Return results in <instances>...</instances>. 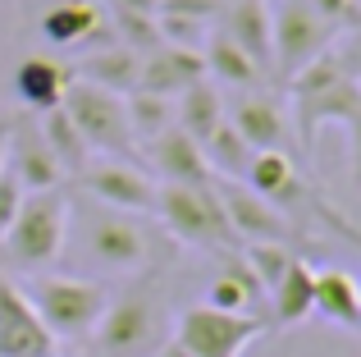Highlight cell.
Returning <instances> with one entry per match:
<instances>
[{"label": "cell", "instance_id": "cell-34", "mask_svg": "<svg viewBox=\"0 0 361 357\" xmlns=\"http://www.w3.org/2000/svg\"><path fill=\"white\" fill-rule=\"evenodd\" d=\"M5 143H9V119L0 115V170H5Z\"/></svg>", "mask_w": 361, "mask_h": 357}, {"label": "cell", "instance_id": "cell-23", "mask_svg": "<svg viewBox=\"0 0 361 357\" xmlns=\"http://www.w3.org/2000/svg\"><path fill=\"white\" fill-rule=\"evenodd\" d=\"M311 289H316V266L298 252V257L288 261V270L279 275V284L265 294V307H270V316H274L270 330L311 321Z\"/></svg>", "mask_w": 361, "mask_h": 357}, {"label": "cell", "instance_id": "cell-6", "mask_svg": "<svg viewBox=\"0 0 361 357\" xmlns=\"http://www.w3.org/2000/svg\"><path fill=\"white\" fill-rule=\"evenodd\" d=\"M156 224L169 243H183V248H202V252H238L229 220H224V206L211 188H178V183H160L156 188Z\"/></svg>", "mask_w": 361, "mask_h": 357}, {"label": "cell", "instance_id": "cell-33", "mask_svg": "<svg viewBox=\"0 0 361 357\" xmlns=\"http://www.w3.org/2000/svg\"><path fill=\"white\" fill-rule=\"evenodd\" d=\"M106 9H128V14H156L160 0H106Z\"/></svg>", "mask_w": 361, "mask_h": 357}, {"label": "cell", "instance_id": "cell-26", "mask_svg": "<svg viewBox=\"0 0 361 357\" xmlns=\"http://www.w3.org/2000/svg\"><path fill=\"white\" fill-rule=\"evenodd\" d=\"M202 60H206V78L211 83H224V87H238V92H256V87H265V73L252 64V55H243L238 46L229 42V37L215 28L211 32V42L202 46Z\"/></svg>", "mask_w": 361, "mask_h": 357}, {"label": "cell", "instance_id": "cell-17", "mask_svg": "<svg viewBox=\"0 0 361 357\" xmlns=\"http://www.w3.org/2000/svg\"><path fill=\"white\" fill-rule=\"evenodd\" d=\"M147 152H151L156 183H178V188H211L215 183V174H211V165H206L202 147H197L183 128L169 124L165 133H156L147 143Z\"/></svg>", "mask_w": 361, "mask_h": 357}, {"label": "cell", "instance_id": "cell-18", "mask_svg": "<svg viewBox=\"0 0 361 357\" xmlns=\"http://www.w3.org/2000/svg\"><path fill=\"white\" fill-rule=\"evenodd\" d=\"M197 78H206V60L202 51H183V46H165L147 51L137 60V87L133 92H151V97L174 101L183 87H192Z\"/></svg>", "mask_w": 361, "mask_h": 357}, {"label": "cell", "instance_id": "cell-12", "mask_svg": "<svg viewBox=\"0 0 361 357\" xmlns=\"http://www.w3.org/2000/svg\"><path fill=\"white\" fill-rule=\"evenodd\" d=\"M215 197L224 206V220H229L238 248L247 243H293L298 248V224L283 220L265 197H256L243 178H215Z\"/></svg>", "mask_w": 361, "mask_h": 357}, {"label": "cell", "instance_id": "cell-14", "mask_svg": "<svg viewBox=\"0 0 361 357\" xmlns=\"http://www.w3.org/2000/svg\"><path fill=\"white\" fill-rule=\"evenodd\" d=\"M55 334L42 325L32 298L0 270V357H55Z\"/></svg>", "mask_w": 361, "mask_h": 357}, {"label": "cell", "instance_id": "cell-27", "mask_svg": "<svg viewBox=\"0 0 361 357\" xmlns=\"http://www.w3.org/2000/svg\"><path fill=\"white\" fill-rule=\"evenodd\" d=\"M37 133L46 138V147H51V156L60 161V170L64 174H78L82 170V161H87V143L78 138V128H73V119L64 115V106H55V110H46L42 115V124H37Z\"/></svg>", "mask_w": 361, "mask_h": 357}, {"label": "cell", "instance_id": "cell-20", "mask_svg": "<svg viewBox=\"0 0 361 357\" xmlns=\"http://www.w3.org/2000/svg\"><path fill=\"white\" fill-rule=\"evenodd\" d=\"M220 32L252 55V64L270 78V0H229L220 5Z\"/></svg>", "mask_w": 361, "mask_h": 357}, {"label": "cell", "instance_id": "cell-15", "mask_svg": "<svg viewBox=\"0 0 361 357\" xmlns=\"http://www.w3.org/2000/svg\"><path fill=\"white\" fill-rule=\"evenodd\" d=\"M42 37L55 51H92V46L110 42L106 5L101 0H60L42 14Z\"/></svg>", "mask_w": 361, "mask_h": 357}, {"label": "cell", "instance_id": "cell-32", "mask_svg": "<svg viewBox=\"0 0 361 357\" xmlns=\"http://www.w3.org/2000/svg\"><path fill=\"white\" fill-rule=\"evenodd\" d=\"M320 18H325L334 32H353L357 28V0H307Z\"/></svg>", "mask_w": 361, "mask_h": 357}, {"label": "cell", "instance_id": "cell-19", "mask_svg": "<svg viewBox=\"0 0 361 357\" xmlns=\"http://www.w3.org/2000/svg\"><path fill=\"white\" fill-rule=\"evenodd\" d=\"M311 321L334 325L343 334H361V284L338 266L316 270V289H311Z\"/></svg>", "mask_w": 361, "mask_h": 357}, {"label": "cell", "instance_id": "cell-10", "mask_svg": "<svg viewBox=\"0 0 361 357\" xmlns=\"http://www.w3.org/2000/svg\"><path fill=\"white\" fill-rule=\"evenodd\" d=\"M64 115L73 119L78 138L87 143L92 156H123L133 161L137 156V143H133V128H128V115H123V97L106 87H92V83L73 78L64 87Z\"/></svg>", "mask_w": 361, "mask_h": 357}, {"label": "cell", "instance_id": "cell-4", "mask_svg": "<svg viewBox=\"0 0 361 357\" xmlns=\"http://www.w3.org/2000/svg\"><path fill=\"white\" fill-rule=\"evenodd\" d=\"M165 294H160V275L142 270L137 284H128L123 294H110L106 312H101L92 344L101 357H151L165 344Z\"/></svg>", "mask_w": 361, "mask_h": 357}, {"label": "cell", "instance_id": "cell-21", "mask_svg": "<svg viewBox=\"0 0 361 357\" xmlns=\"http://www.w3.org/2000/svg\"><path fill=\"white\" fill-rule=\"evenodd\" d=\"M73 83V69L51 55H27L14 69V97L23 101V115H46L64 101V87Z\"/></svg>", "mask_w": 361, "mask_h": 357}, {"label": "cell", "instance_id": "cell-3", "mask_svg": "<svg viewBox=\"0 0 361 357\" xmlns=\"http://www.w3.org/2000/svg\"><path fill=\"white\" fill-rule=\"evenodd\" d=\"M243 183L252 188L256 197H265L283 220H293V224L298 220H320V224H329L338 238L357 243V224L320 193L316 178L298 165V156H288V152H256L252 165H247V174H243Z\"/></svg>", "mask_w": 361, "mask_h": 357}, {"label": "cell", "instance_id": "cell-8", "mask_svg": "<svg viewBox=\"0 0 361 357\" xmlns=\"http://www.w3.org/2000/svg\"><path fill=\"white\" fill-rule=\"evenodd\" d=\"M338 32L307 5V0H270V78L288 83L298 69L334 51Z\"/></svg>", "mask_w": 361, "mask_h": 357}, {"label": "cell", "instance_id": "cell-5", "mask_svg": "<svg viewBox=\"0 0 361 357\" xmlns=\"http://www.w3.org/2000/svg\"><path fill=\"white\" fill-rule=\"evenodd\" d=\"M64 238H69V193L64 188L23 193L9 229L0 234V261L9 270L46 275L64 257Z\"/></svg>", "mask_w": 361, "mask_h": 357}, {"label": "cell", "instance_id": "cell-35", "mask_svg": "<svg viewBox=\"0 0 361 357\" xmlns=\"http://www.w3.org/2000/svg\"><path fill=\"white\" fill-rule=\"evenodd\" d=\"M151 357H188V353H178V349H174V344H169V339H165V344H160V349H156V353H151Z\"/></svg>", "mask_w": 361, "mask_h": 357}, {"label": "cell", "instance_id": "cell-31", "mask_svg": "<svg viewBox=\"0 0 361 357\" xmlns=\"http://www.w3.org/2000/svg\"><path fill=\"white\" fill-rule=\"evenodd\" d=\"M293 257H298V248H293V243H247V248H243V261L252 266L256 284H261L265 294L279 284V275L288 270Z\"/></svg>", "mask_w": 361, "mask_h": 357}, {"label": "cell", "instance_id": "cell-30", "mask_svg": "<svg viewBox=\"0 0 361 357\" xmlns=\"http://www.w3.org/2000/svg\"><path fill=\"white\" fill-rule=\"evenodd\" d=\"M106 23L115 32V46L133 55H147L160 46V28H156V14H128V9H106Z\"/></svg>", "mask_w": 361, "mask_h": 357}, {"label": "cell", "instance_id": "cell-7", "mask_svg": "<svg viewBox=\"0 0 361 357\" xmlns=\"http://www.w3.org/2000/svg\"><path fill=\"white\" fill-rule=\"evenodd\" d=\"M27 298H32L42 325L55 334V344H64V339L78 344L97 330L101 312L110 303V289L87 275H37Z\"/></svg>", "mask_w": 361, "mask_h": 357}, {"label": "cell", "instance_id": "cell-29", "mask_svg": "<svg viewBox=\"0 0 361 357\" xmlns=\"http://www.w3.org/2000/svg\"><path fill=\"white\" fill-rule=\"evenodd\" d=\"M123 115H128L133 143H151L156 133H165L174 124V101L151 97V92H128L123 97Z\"/></svg>", "mask_w": 361, "mask_h": 357}, {"label": "cell", "instance_id": "cell-22", "mask_svg": "<svg viewBox=\"0 0 361 357\" xmlns=\"http://www.w3.org/2000/svg\"><path fill=\"white\" fill-rule=\"evenodd\" d=\"M202 303L215 307V312H238V316H261L265 312V289L256 284L252 266L243 261V248L224 257V270L211 279Z\"/></svg>", "mask_w": 361, "mask_h": 357}, {"label": "cell", "instance_id": "cell-25", "mask_svg": "<svg viewBox=\"0 0 361 357\" xmlns=\"http://www.w3.org/2000/svg\"><path fill=\"white\" fill-rule=\"evenodd\" d=\"M215 124H224V92H220V83L197 78L192 87H183L174 97V128H183L202 147L215 133Z\"/></svg>", "mask_w": 361, "mask_h": 357}, {"label": "cell", "instance_id": "cell-16", "mask_svg": "<svg viewBox=\"0 0 361 357\" xmlns=\"http://www.w3.org/2000/svg\"><path fill=\"white\" fill-rule=\"evenodd\" d=\"M5 170L23 183V193H46V188H64V170L51 156L46 138L27 128L23 119H9V143H5Z\"/></svg>", "mask_w": 361, "mask_h": 357}, {"label": "cell", "instance_id": "cell-36", "mask_svg": "<svg viewBox=\"0 0 361 357\" xmlns=\"http://www.w3.org/2000/svg\"><path fill=\"white\" fill-rule=\"evenodd\" d=\"M160 5H178V0H160ZM206 5H220V0H206Z\"/></svg>", "mask_w": 361, "mask_h": 357}, {"label": "cell", "instance_id": "cell-2", "mask_svg": "<svg viewBox=\"0 0 361 357\" xmlns=\"http://www.w3.org/2000/svg\"><path fill=\"white\" fill-rule=\"evenodd\" d=\"M69 215H78V238L82 252L97 261L101 270H123V275H137V270H156L160 266V234L147 220L128 211H110V206L92 202V197H69Z\"/></svg>", "mask_w": 361, "mask_h": 357}, {"label": "cell", "instance_id": "cell-9", "mask_svg": "<svg viewBox=\"0 0 361 357\" xmlns=\"http://www.w3.org/2000/svg\"><path fill=\"white\" fill-rule=\"evenodd\" d=\"M265 334H270V321H265V316L215 312V307H206V303H192V307L178 312L169 344L188 357H243L256 339H265Z\"/></svg>", "mask_w": 361, "mask_h": 357}, {"label": "cell", "instance_id": "cell-24", "mask_svg": "<svg viewBox=\"0 0 361 357\" xmlns=\"http://www.w3.org/2000/svg\"><path fill=\"white\" fill-rule=\"evenodd\" d=\"M137 60L142 55H133V51H123V46H92L87 55H82L78 64H69L73 69V78H82V83H92V87H106V92H115V97H128L133 87H137Z\"/></svg>", "mask_w": 361, "mask_h": 357}, {"label": "cell", "instance_id": "cell-11", "mask_svg": "<svg viewBox=\"0 0 361 357\" xmlns=\"http://www.w3.org/2000/svg\"><path fill=\"white\" fill-rule=\"evenodd\" d=\"M78 178V193L92 202L110 206V211H128V215H151L156 211V174L142 165L123 161V156H87Z\"/></svg>", "mask_w": 361, "mask_h": 357}, {"label": "cell", "instance_id": "cell-13", "mask_svg": "<svg viewBox=\"0 0 361 357\" xmlns=\"http://www.w3.org/2000/svg\"><path fill=\"white\" fill-rule=\"evenodd\" d=\"M224 119L233 124V133L252 152H288L293 156V143H298L293 138V119L274 92L256 87V92H243L238 101H224Z\"/></svg>", "mask_w": 361, "mask_h": 357}, {"label": "cell", "instance_id": "cell-1", "mask_svg": "<svg viewBox=\"0 0 361 357\" xmlns=\"http://www.w3.org/2000/svg\"><path fill=\"white\" fill-rule=\"evenodd\" d=\"M283 92H288V119L302 161H311V152H316L320 124H338L348 138H361V83L348 55L325 51L320 60L293 73Z\"/></svg>", "mask_w": 361, "mask_h": 357}, {"label": "cell", "instance_id": "cell-28", "mask_svg": "<svg viewBox=\"0 0 361 357\" xmlns=\"http://www.w3.org/2000/svg\"><path fill=\"white\" fill-rule=\"evenodd\" d=\"M202 156H206V165H211V174H215V178H243L256 152L243 143L238 133H233L229 119H224V124H215V133L202 143Z\"/></svg>", "mask_w": 361, "mask_h": 357}]
</instances>
